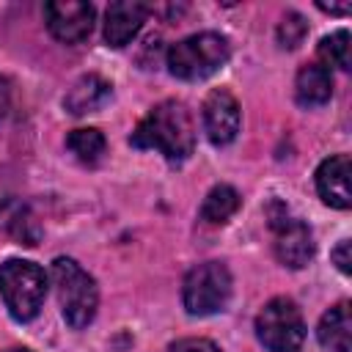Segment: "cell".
Instances as JSON below:
<instances>
[{"label": "cell", "mask_w": 352, "mask_h": 352, "mask_svg": "<svg viewBox=\"0 0 352 352\" xmlns=\"http://www.w3.org/2000/svg\"><path fill=\"white\" fill-rule=\"evenodd\" d=\"M129 143L135 148L160 151L170 165L184 162L195 148V121L190 107L179 99H165L154 104L129 135Z\"/></svg>", "instance_id": "6da1fadb"}, {"label": "cell", "mask_w": 352, "mask_h": 352, "mask_svg": "<svg viewBox=\"0 0 352 352\" xmlns=\"http://www.w3.org/2000/svg\"><path fill=\"white\" fill-rule=\"evenodd\" d=\"M228 55H231L228 41L220 33L204 30V33H192V36L176 41L168 50L165 63H168V72L173 77L187 80V82H198V80L212 77L220 66H226Z\"/></svg>", "instance_id": "7a4b0ae2"}, {"label": "cell", "mask_w": 352, "mask_h": 352, "mask_svg": "<svg viewBox=\"0 0 352 352\" xmlns=\"http://www.w3.org/2000/svg\"><path fill=\"white\" fill-rule=\"evenodd\" d=\"M52 283H55V292H58L63 319L74 330L88 327L91 319L96 316V305H99L96 280L74 258L60 256V258L52 261Z\"/></svg>", "instance_id": "3957f363"}, {"label": "cell", "mask_w": 352, "mask_h": 352, "mask_svg": "<svg viewBox=\"0 0 352 352\" xmlns=\"http://www.w3.org/2000/svg\"><path fill=\"white\" fill-rule=\"evenodd\" d=\"M0 297L16 322H30L47 297V275L38 264L8 258L0 264Z\"/></svg>", "instance_id": "277c9868"}, {"label": "cell", "mask_w": 352, "mask_h": 352, "mask_svg": "<svg viewBox=\"0 0 352 352\" xmlns=\"http://www.w3.org/2000/svg\"><path fill=\"white\" fill-rule=\"evenodd\" d=\"M231 297V272L220 261H204L184 275L182 302L192 316H209L228 305Z\"/></svg>", "instance_id": "5b68a950"}, {"label": "cell", "mask_w": 352, "mask_h": 352, "mask_svg": "<svg viewBox=\"0 0 352 352\" xmlns=\"http://www.w3.org/2000/svg\"><path fill=\"white\" fill-rule=\"evenodd\" d=\"M256 336L270 352H297L305 341V322L297 302L272 297L256 316Z\"/></svg>", "instance_id": "8992f818"}, {"label": "cell", "mask_w": 352, "mask_h": 352, "mask_svg": "<svg viewBox=\"0 0 352 352\" xmlns=\"http://www.w3.org/2000/svg\"><path fill=\"white\" fill-rule=\"evenodd\" d=\"M267 220H270V228L275 234V256L280 264L292 267V270H300L311 261L314 256V236H311V228L292 217L289 209L280 204V201H272L267 206Z\"/></svg>", "instance_id": "52a82bcc"}, {"label": "cell", "mask_w": 352, "mask_h": 352, "mask_svg": "<svg viewBox=\"0 0 352 352\" xmlns=\"http://www.w3.org/2000/svg\"><path fill=\"white\" fill-rule=\"evenodd\" d=\"M44 16H47L50 33L58 41L80 44L94 30L96 8L91 3H80V0H52L44 6Z\"/></svg>", "instance_id": "ba28073f"}, {"label": "cell", "mask_w": 352, "mask_h": 352, "mask_svg": "<svg viewBox=\"0 0 352 352\" xmlns=\"http://www.w3.org/2000/svg\"><path fill=\"white\" fill-rule=\"evenodd\" d=\"M204 132L214 146H228L239 132V104L226 88H214L204 99Z\"/></svg>", "instance_id": "9c48e42d"}, {"label": "cell", "mask_w": 352, "mask_h": 352, "mask_svg": "<svg viewBox=\"0 0 352 352\" xmlns=\"http://www.w3.org/2000/svg\"><path fill=\"white\" fill-rule=\"evenodd\" d=\"M148 16V6L138 0H118L110 3L104 11V41L116 50L126 47L143 28Z\"/></svg>", "instance_id": "30bf717a"}, {"label": "cell", "mask_w": 352, "mask_h": 352, "mask_svg": "<svg viewBox=\"0 0 352 352\" xmlns=\"http://www.w3.org/2000/svg\"><path fill=\"white\" fill-rule=\"evenodd\" d=\"M349 157L333 154L316 168V190L327 206L349 209L352 206V190H349Z\"/></svg>", "instance_id": "8fae6325"}, {"label": "cell", "mask_w": 352, "mask_h": 352, "mask_svg": "<svg viewBox=\"0 0 352 352\" xmlns=\"http://www.w3.org/2000/svg\"><path fill=\"white\" fill-rule=\"evenodd\" d=\"M316 338L330 352L352 349V314H349L346 300H341L330 311H324V316L319 319V327H316Z\"/></svg>", "instance_id": "7c38bea8"}, {"label": "cell", "mask_w": 352, "mask_h": 352, "mask_svg": "<svg viewBox=\"0 0 352 352\" xmlns=\"http://www.w3.org/2000/svg\"><path fill=\"white\" fill-rule=\"evenodd\" d=\"M333 94V74L327 66H322L319 60L316 63H305L300 72H297V80H294V96L302 107H316V104H324Z\"/></svg>", "instance_id": "4fadbf2b"}, {"label": "cell", "mask_w": 352, "mask_h": 352, "mask_svg": "<svg viewBox=\"0 0 352 352\" xmlns=\"http://www.w3.org/2000/svg\"><path fill=\"white\" fill-rule=\"evenodd\" d=\"M107 96H110V82L102 80L99 74H85L69 88V94L63 96V107L72 116H82V113L102 107L107 102Z\"/></svg>", "instance_id": "5bb4252c"}, {"label": "cell", "mask_w": 352, "mask_h": 352, "mask_svg": "<svg viewBox=\"0 0 352 352\" xmlns=\"http://www.w3.org/2000/svg\"><path fill=\"white\" fill-rule=\"evenodd\" d=\"M0 231L11 234L19 245H28V248H33L38 242V226H36L30 209L14 198L0 204Z\"/></svg>", "instance_id": "9a60e30c"}, {"label": "cell", "mask_w": 352, "mask_h": 352, "mask_svg": "<svg viewBox=\"0 0 352 352\" xmlns=\"http://www.w3.org/2000/svg\"><path fill=\"white\" fill-rule=\"evenodd\" d=\"M239 209V192L228 184H217L206 192L204 204H201V220L209 226H220L226 223L234 212Z\"/></svg>", "instance_id": "2e32d148"}, {"label": "cell", "mask_w": 352, "mask_h": 352, "mask_svg": "<svg viewBox=\"0 0 352 352\" xmlns=\"http://www.w3.org/2000/svg\"><path fill=\"white\" fill-rule=\"evenodd\" d=\"M66 146H69V151L82 162V165H96L102 157H104V148H107V143H104V135L99 132V129H74V132H69L66 135Z\"/></svg>", "instance_id": "e0dca14e"}, {"label": "cell", "mask_w": 352, "mask_h": 352, "mask_svg": "<svg viewBox=\"0 0 352 352\" xmlns=\"http://www.w3.org/2000/svg\"><path fill=\"white\" fill-rule=\"evenodd\" d=\"M319 63L322 66H336V69H349V33L346 30H336L330 36H324L316 47Z\"/></svg>", "instance_id": "ac0fdd59"}, {"label": "cell", "mask_w": 352, "mask_h": 352, "mask_svg": "<svg viewBox=\"0 0 352 352\" xmlns=\"http://www.w3.org/2000/svg\"><path fill=\"white\" fill-rule=\"evenodd\" d=\"M305 33H308V22H305V16L297 14V11H289V14L280 19L275 36H278V44H280L283 50H294V47L302 44Z\"/></svg>", "instance_id": "d6986e66"}, {"label": "cell", "mask_w": 352, "mask_h": 352, "mask_svg": "<svg viewBox=\"0 0 352 352\" xmlns=\"http://www.w3.org/2000/svg\"><path fill=\"white\" fill-rule=\"evenodd\" d=\"M165 352H220V346L212 344L209 338H182V341L170 344Z\"/></svg>", "instance_id": "ffe728a7"}, {"label": "cell", "mask_w": 352, "mask_h": 352, "mask_svg": "<svg viewBox=\"0 0 352 352\" xmlns=\"http://www.w3.org/2000/svg\"><path fill=\"white\" fill-rule=\"evenodd\" d=\"M349 248H352V242H349V239H341V242L336 245V250L330 253V256H333V264H336L344 275L352 272V256H349Z\"/></svg>", "instance_id": "44dd1931"}, {"label": "cell", "mask_w": 352, "mask_h": 352, "mask_svg": "<svg viewBox=\"0 0 352 352\" xmlns=\"http://www.w3.org/2000/svg\"><path fill=\"white\" fill-rule=\"evenodd\" d=\"M322 11H327V14H338V16H344V14H349L352 11V6L349 3H344V6H333V3H316Z\"/></svg>", "instance_id": "7402d4cb"}, {"label": "cell", "mask_w": 352, "mask_h": 352, "mask_svg": "<svg viewBox=\"0 0 352 352\" xmlns=\"http://www.w3.org/2000/svg\"><path fill=\"white\" fill-rule=\"evenodd\" d=\"M3 110H6V85L0 80V116H3Z\"/></svg>", "instance_id": "603a6c76"}, {"label": "cell", "mask_w": 352, "mask_h": 352, "mask_svg": "<svg viewBox=\"0 0 352 352\" xmlns=\"http://www.w3.org/2000/svg\"><path fill=\"white\" fill-rule=\"evenodd\" d=\"M6 352H30V349H6Z\"/></svg>", "instance_id": "cb8c5ba5"}]
</instances>
